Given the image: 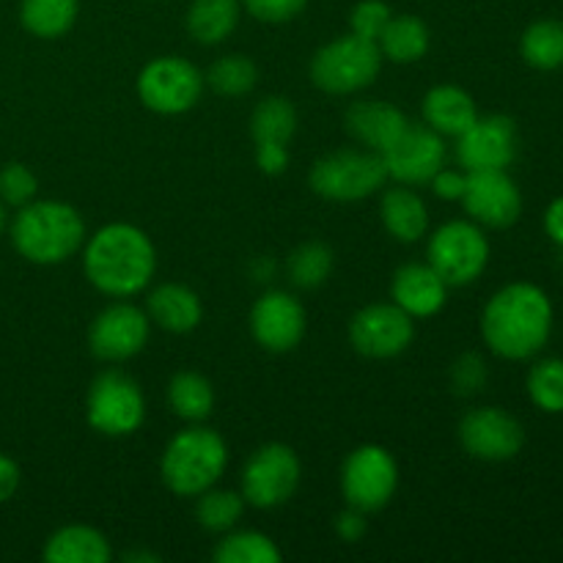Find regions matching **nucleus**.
I'll return each instance as SVG.
<instances>
[{"mask_svg": "<svg viewBox=\"0 0 563 563\" xmlns=\"http://www.w3.org/2000/svg\"><path fill=\"white\" fill-rule=\"evenodd\" d=\"M5 229H9V214H5V203L0 201V234H3Z\"/></svg>", "mask_w": 563, "mask_h": 563, "instance_id": "46", "label": "nucleus"}, {"mask_svg": "<svg viewBox=\"0 0 563 563\" xmlns=\"http://www.w3.org/2000/svg\"><path fill=\"white\" fill-rule=\"evenodd\" d=\"M487 363L476 352H465L462 357H456L454 366H451V388L460 396H476L482 394L484 385H487Z\"/></svg>", "mask_w": 563, "mask_h": 563, "instance_id": "38", "label": "nucleus"}, {"mask_svg": "<svg viewBox=\"0 0 563 563\" xmlns=\"http://www.w3.org/2000/svg\"><path fill=\"white\" fill-rule=\"evenodd\" d=\"M520 53L528 66L539 71H555L563 66V22L537 20L520 38Z\"/></svg>", "mask_w": 563, "mask_h": 563, "instance_id": "30", "label": "nucleus"}, {"mask_svg": "<svg viewBox=\"0 0 563 563\" xmlns=\"http://www.w3.org/2000/svg\"><path fill=\"white\" fill-rule=\"evenodd\" d=\"M383 71L377 42L344 33L322 44L311 58V82L330 97H346L372 86Z\"/></svg>", "mask_w": 563, "mask_h": 563, "instance_id": "5", "label": "nucleus"}, {"mask_svg": "<svg viewBox=\"0 0 563 563\" xmlns=\"http://www.w3.org/2000/svg\"><path fill=\"white\" fill-rule=\"evenodd\" d=\"M38 192V179L27 165L22 163H9L0 168V201L5 207H25L36 198Z\"/></svg>", "mask_w": 563, "mask_h": 563, "instance_id": "36", "label": "nucleus"}, {"mask_svg": "<svg viewBox=\"0 0 563 563\" xmlns=\"http://www.w3.org/2000/svg\"><path fill=\"white\" fill-rule=\"evenodd\" d=\"M124 561H159L154 553H126Z\"/></svg>", "mask_w": 563, "mask_h": 563, "instance_id": "45", "label": "nucleus"}, {"mask_svg": "<svg viewBox=\"0 0 563 563\" xmlns=\"http://www.w3.org/2000/svg\"><path fill=\"white\" fill-rule=\"evenodd\" d=\"M247 324H251L253 341L273 355L297 350L308 328L302 302L284 289L264 291L253 302Z\"/></svg>", "mask_w": 563, "mask_h": 563, "instance_id": "17", "label": "nucleus"}, {"mask_svg": "<svg viewBox=\"0 0 563 563\" xmlns=\"http://www.w3.org/2000/svg\"><path fill=\"white\" fill-rule=\"evenodd\" d=\"M421 115L429 130L443 137H460L478 119V104L465 88L443 82L429 88L421 102Z\"/></svg>", "mask_w": 563, "mask_h": 563, "instance_id": "23", "label": "nucleus"}, {"mask_svg": "<svg viewBox=\"0 0 563 563\" xmlns=\"http://www.w3.org/2000/svg\"><path fill=\"white\" fill-rule=\"evenodd\" d=\"M460 201L482 229H509L522 214V192L506 170H467Z\"/></svg>", "mask_w": 563, "mask_h": 563, "instance_id": "16", "label": "nucleus"}, {"mask_svg": "<svg viewBox=\"0 0 563 563\" xmlns=\"http://www.w3.org/2000/svg\"><path fill=\"white\" fill-rule=\"evenodd\" d=\"M379 220H383V229L394 236L396 242H421L429 234V207L410 185L385 187L383 198H379Z\"/></svg>", "mask_w": 563, "mask_h": 563, "instance_id": "21", "label": "nucleus"}, {"mask_svg": "<svg viewBox=\"0 0 563 563\" xmlns=\"http://www.w3.org/2000/svg\"><path fill=\"white\" fill-rule=\"evenodd\" d=\"M377 47L383 53V60H390V64H418L432 47V33L421 16L394 14L385 25L383 36L377 38Z\"/></svg>", "mask_w": 563, "mask_h": 563, "instance_id": "25", "label": "nucleus"}, {"mask_svg": "<svg viewBox=\"0 0 563 563\" xmlns=\"http://www.w3.org/2000/svg\"><path fill=\"white\" fill-rule=\"evenodd\" d=\"M14 251L38 267H55L82 251L86 220L66 201H36L16 209L9 223Z\"/></svg>", "mask_w": 563, "mask_h": 563, "instance_id": "3", "label": "nucleus"}, {"mask_svg": "<svg viewBox=\"0 0 563 563\" xmlns=\"http://www.w3.org/2000/svg\"><path fill=\"white\" fill-rule=\"evenodd\" d=\"M416 339V319L396 302H372L350 322V341L357 355L372 361H390L410 350Z\"/></svg>", "mask_w": 563, "mask_h": 563, "instance_id": "13", "label": "nucleus"}, {"mask_svg": "<svg viewBox=\"0 0 563 563\" xmlns=\"http://www.w3.org/2000/svg\"><path fill=\"white\" fill-rule=\"evenodd\" d=\"M302 482V465L295 449L267 443L247 456L242 467V498L253 509H278L289 504Z\"/></svg>", "mask_w": 563, "mask_h": 563, "instance_id": "11", "label": "nucleus"}, {"mask_svg": "<svg viewBox=\"0 0 563 563\" xmlns=\"http://www.w3.org/2000/svg\"><path fill=\"white\" fill-rule=\"evenodd\" d=\"M86 421L104 438H130L146 421V396L121 368L97 374L86 396Z\"/></svg>", "mask_w": 563, "mask_h": 563, "instance_id": "8", "label": "nucleus"}, {"mask_svg": "<svg viewBox=\"0 0 563 563\" xmlns=\"http://www.w3.org/2000/svg\"><path fill=\"white\" fill-rule=\"evenodd\" d=\"M203 80L220 97H245L256 88L258 66L247 55L231 53L214 60L207 75H203Z\"/></svg>", "mask_w": 563, "mask_h": 563, "instance_id": "34", "label": "nucleus"}, {"mask_svg": "<svg viewBox=\"0 0 563 563\" xmlns=\"http://www.w3.org/2000/svg\"><path fill=\"white\" fill-rule=\"evenodd\" d=\"M451 286L429 262L401 264L390 278V302L412 319L438 317L449 302Z\"/></svg>", "mask_w": 563, "mask_h": 563, "instance_id": "19", "label": "nucleus"}, {"mask_svg": "<svg viewBox=\"0 0 563 563\" xmlns=\"http://www.w3.org/2000/svg\"><path fill=\"white\" fill-rule=\"evenodd\" d=\"M300 115L286 97H267L253 108L251 137L253 146H289L297 135Z\"/></svg>", "mask_w": 563, "mask_h": 563, "instance_id": "27", "label": "nucleus"}, {"mask_svg": "<svg viewBox=\"0 0 563 563\" xmlns=\"http://www.w3.org/2000/svg\"><path fill=\"white\" fill-rule=\"evenodd\" d=\"M553 335V302L548 291L515 280L495 291L482 313V339L504 361H531Z\"/></svg>", "mask_w": 563, "mask_h": 563, "instance_id": "2", "label": "nucleus"}, {"mask_svg": "<svg viewBox=\"0 0 563 563\" xmlns=\"http://www.w3.org/2000/svg\"><path fill=\"white\" fill-rule=\"evenodd\" d=\"M82 273L104 297L130 300L143 295L157 273L152 236L132 223H108L82 242Z\"/></svg>", "mask_w": 563, "mask_h": 563, "instance_id": "1", "label": "nucleus"}, {"mask_svg": "<svg viewBox=\"0 0 563 563\" xmlns=\"http://www.w3.org/2000/svg\"><path fill=\"white\" fill-rule=\"evenodd\" d=\"M544 231H548V236L555 245L563 247V196L555 198L548 207V212H544Z\"/></svg>", "mask_w": 563, "mask_h": 563, "instance_id": "44", "label": "nucleus"}, {"mask_svg": "<svg viewBox=\"0 0 563 563\" xmlns=\"http://www.w3.org/2000/svg\"><path fill=\"white\" fill-rule=\"evenodd\" d=\"M212 559L218 563H278L280 548L267 533L234 528V531L223 533Z\"/></svg>", "mask_w": 563, "mask_h": 563, "instance_id": "32", "label": "nucleus"}, {"mask_svg": "<svg viewBox=\"0 0 563 563\" xmlns=\"http://www.w3.org/2000/svg\"><path fill=\"white\" fill-rule=\"evenodd\" d=\"M528 396L533 405L548 416L563 412V361L561 357H544L533 363L528 372Z\"/></svg>", "mask_w": 563, "mask_h": 563, "instance_id": "35", "label": "nucleus"}, {"mask_svg": "<svg viewBox=\"0 0 563 563\" xmlns=\"http://www.w3.org/2000/svg\"><path fill=\"white\" fill-rule=\"evenodd\" d=\"M517 143L509 115H478L456 137V163L465 170H506L517 159Z\"/></svg>", "mask_w": 563, "mask_h": 563, "instance_id": "18", "label": "nucleus"}, {"mask_svg": "<svg viewBox=\"0 0 563 563\" xmlns=\"http://www.w3.org/2000/svg\"><path fill=\"white\" fill-rule=\"evenodd\" d=\"M487 234L478 223L467 220H449L429 234L427 262L440 273V278L451 289L476 284L489 264Z\"/></svg>", "mask_w": 563, "mask_h": 563, "instance_id": "7", "label": "nucleus"}, {"mask_svg": "<svg viewBox=\"0 0 563 563\" xmlns=\"http://www.w3.org/2000/svg\"><path fill=\"white\" fill-rule=\"evenodd\" d=\"M465 181H467V170L465 168H440L438 174L432 176L429 187L434 190V196L443 198V201H460L462 192H465Z\"/></svg>", "mask_w": 563, "mask_h": 563, "instance_id": "40", "label": "nucleus"}, {"mask_svg": "<svg viewBox=\"0 0 563 563\" xmlns=\"http://www.w3.org/2000/svg\"><path fill=\"white\" fill-rule=\"evenodd\" d=\"M47 563H108L113 559L108 537L91 526H64L44 542Z\"/></svg>", "mask_w": 563, "mask_h": 563, "instance_id": "24", "label": "nucleus"}, {"mask_svg": "<svg viewBox=\"0 0 563 563\" xmlns=\"http://www.w3.org/2000/svg\"><path fill=\"white\" fill-rule=\"evenodd\" d=\"M333 273V251L324 242H302L289 253L286 275L297 289H319Z\"/></svg>", "mask_w": 563, "mask_h": 563, "instance_id": "33", "label": "nucleus"}, {"mask_svg": "<svg viewBox=\"0 0 563 563\" xmlns=\"http://www.w3.org/2000/svg\"><path fill=\"white\" fill-rule=\"evenodd\" d=\"M388 179L399 185H429L440 168L449 165V146L440 132L427 124H410L390 148L383 152Z\"/></svg>", "mask_w": 563, "mask_h": 563, "instance_id": "15", "label": "nucleus"}, {"mask_svg": "<svg viewBox=\"0 0 563 563\" xmlns=\"http://www.w3.org/2000/svg\"><path fill=\"white\" fill-rule=\"evenodd\" d=\"M366 531H368V515H366V511L346 506V509L341 511L339 517H335V533H339L341 542H346V544L361 542V539L366 537Z\"/></svg>", "mask_w": 563, "mask_h": 563, "instance_id": "41", "label": "nucleus"}, {"mask_svg": "<svg viewBox=\"0 0 563 563\" xmlns=\"http://www.w3.org/2000/svg\"><path fill=\"white\" fill-rule=\"evenodd\" d=\"M146 313L152 324L174 335L192 333L203 319V302L190 286L159 284L148 291Z\"/></svg>", "mask_w": 563, "mask_h": 563, "instance_id": "22", "label": "nucleus"}, {"mask_svg": "<svg viewBox=\"0 0 563 563\" xmlns=\"http://www.w3.org/2000/svg\"><path fill=\"white\" fill-rule=\"evenodd\" d=\"M388 181L383 154L368 148H339L311 165L308 185L324 201L355 203L379 192Z\"/></svg>", "mask_w": 563, "mask_h": 563, "instance_id": "6", "label": "nucleus"}, {"mask_svg": "<svg viewBox=\"0 0 563 563\" xmlns=\"http://www.w3.org/2000/svg\"><path fill=\"white\" fill-rule=\"evenodd\" d=\"M229 445L214 429L190 423L168 440L159 460V478L179 498H198L223 478Z\"/></svg>", "mask_w": 563, "mask_h": 563, "instance_id": "4", "label": "nucleus"}, {"mask_svg": "<svg viewBox=\"0 0 563 563\" xmlns=\"http://www.w3.org/2000/svg\"><path fill=\"white\" fill-rule=\"evenodd\" d=\"M390 16H394V9L385 0H361L350 11V33L368 38V42H377L383 36L385 25L390 22Z\"/></svg>", "mask_w": 563, "mask_h": 563, "instance_id": "37", "label": "nucleus"}, {"mask_svg": "<svg viewBox=\"0 0 563 563\" xmlns=\"http://www.w3.org/2000/svg\"><path fill=\"white\" fill-rule=\"evenodd\" d=\"M168 407L187 423H203L214 412V388L203 374L179 372L168 383Z\"/></svg>", "mask_w": 563, "mask_h": 563, "instance_id": "29", "label": "nucleus"}, {"mask_svg": "<svg viewBox=\"0 0 563 563\" xmlns=\"http://www.w3.org/2000/svg\"><path fill=\"white\" fill-rule=\"evenodd\" d=\"M410 126L405 110L385 99H357L346 108L344 130L368 152L383 154Z\"/></svg>", "mask_w": 563, "mask_h": 563, "instance_id": "20", "label": "nucleus"}, {"mask_svg": "<svg viewBox=\"0 0 563 563\" xmlns=\"http://www.w3.org/2000/svg\"><path fill=\"white\" fill-rule=\"evenodd\" d=\"M152 335V319L146 308L115 300L93 317L88 328V350L102 363H126L141 355Z\"/></svg>", "mask_w": 563, "mask_h": 563, "instance_id": "12", "label": "nucleus"}, {"mask_svg": "<svg viewBox=\"0 0 563 563\" xmlns=\"http://www.w3.org/2000/svg\"><path fill=\"white\" fill-rule=\"evenodd\" d=\"M240 0H192L185 14V27L198 44L214 47L223 44L240 27Z\"/></svg>", "mask_w": 563, "mask_h": 563, "instance_id": "26", "label": "nucleus"}, {"mask_svg": "<svg viewBox=\"0 0 563 563\" xmlns=\"http://www.w3.org/2000/svg\"><path fill=\"white\" fill-rule=\"evenodd\" d=\"M256 168L267 176H280L289 168V146H256Z\"/></svg>", "mask_w": 563, "mask_h": 563, "instance_id": "42", "label": "nucleus"}, {"mask_svg": "<svg viewBox=\"0 0 563 563\" xmlns=\"http://www.w3.org/2000/svg\"><path fill=\"white\" fill-rule=\"evenodd\" d=\"M207 80L181 55H159L141 69L135 80L137 99L146 110L157 115H181L201 102Z\"/></svg>", "mask_w": 563, "mask_h": 563, "instance_id": "9", "label": "nucleus"}, {"mask_svg": "<svg viewBox=\"0 0 563 563\" xmlns=\"http://www.w3.org/2000/svg\"><path fill=\"white\" fill-rule=\"evenodd\" d=\"M245 498L234 489H220L218 484L196 498V520L207 533H229L240 526L245 515Z\"/></svg>", "mask_w": 563, "mask_h": 563, "instance_id": "31", "label": "nucleus"}, {"mask_svg": "<svg viewBox=\"0 0 563 563\" xmlns=\"http://www.w3.org/2000/svg\"><path fill=\"white\" fill-rule=\"evenodd\" d=\"M242 11L267 25H284L306 11L308 0H240Z\"/></svg>", "mask_w": 563, "mask_h": 563, "instance_id": "39", "label": "nucleus"}, {"mask_svg": "<svg viewBox=\"0 0 563 563\" xmlns=\"http://www.w3.org/2000/svg\"><path fill=\"white\" fill-rule=\"evenodd\" d=\"M80 16V0H20V22L31 36L53 42L66 36Z\"/></svg>", "mask_w": 563, "mask_h": 563, "instance_id": "28", "label": "nucleus"}, {"mask_svg": "<svg viewBox=\"0 0 563 563\" xmlns=\"http://www.w3.org/2000/svg\"><path fill=\"white\" fill-rule=\"evenodd\" d=\"M20 489V465L9 454H0V504L14 498Z\"/></svg>", "mask_w": 563, "mask_h": 563, "instance_id": "43", "label": "nucleus"}, {"mask_svg": "<svg viewBox=\"0 0 563 563\" xmlns=\"http://www.w3.org/2000/svg\"><path fill=\"white\" fill-rule=\"evenodd\" d=\"M460 445L478 462H509L526 445V429L504 407H476L456 429Z\"/></svg>", "mask_w": 563, "mask_h": 563, "instance_id": "14", "label": "nucleus"}, {"mask_svg": "<svg viewBox=\"0 0 563 563\" xmlns=\"http://www.w3.org/2000/svg\"><path fill=\"white\" fill-rule=\"evenodd\" d=\"M399 489V462L385 445H357L341 465L344 504L366 515L383 511Z\"/></svg>", "mask_w": 563, "mask_h": 563, "instance_id": "10", "label": "nucleus"}]
</instances>
